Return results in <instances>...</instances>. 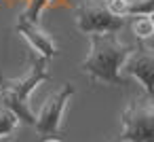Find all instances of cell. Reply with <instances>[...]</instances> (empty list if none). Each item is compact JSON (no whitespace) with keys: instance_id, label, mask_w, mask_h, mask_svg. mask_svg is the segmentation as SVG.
<instances>
[{"instance_id":"12","label":"cell","mask_w":154,"mask_h":142,"mask_svg":"<svg viewBox=\"0 0 154 142\" xmlns=\"http://www.w3.org/2000/svg\"><path fill=\"white\" fill-rule=\"evenodd\" d=\"M0 142H13L11 136H0Z\"/></svg>"},{"instance_id":"14","label":"cell","mask_w":154,"mask_h":142,"mask_svg":"<svg viewBox=\"0 0 154 142\" xmlns=\"http://www.w3.org/2000/svg\"><path fill=\"white\" fill-rule=\"evenodd\" d=\"M103 2H108V0H103Z\"/></svg>"},{"instance_id":"11","label":"cell","mask_w":154,"mask_h":142,"mask_svg":"<svg viewBox=\"0 0 154 142\" xmlns=\"http://www.w3.org/2000/svg\"><path fill=\"white\" fill-rule=\"evenodd\" d=\"M106 7L114 17H129V0H108Z\"/></svg>"},{"instance_id":"2","label":"cell","mask_w":154,"mask_h":142,"mask_svg":"<svg viewBox=\"0 0 154 142\" xmlns=\"http://www.w3.org/2000/svg\"><path fill=\"white\" fill-rule=\"evenodd\" d=\"M49 68L47 60H32L28 70L21 76L15 79H2L0 76V106L9 108L21 123L34 125V112L30 108V95L36 91V87L45 81H49Z\"/></svg>"},{"instance_id":"6","label":"cell","mask_w":154,"mask_h":142,"mask_svg":"<svg viewBox=\"0 0 154 142\" xmlns=\"http://www.w3.org/2000/svg\"><path fill=\"white\" fill-rule=\"evenodd\" d=\"M120 74H127L135 81H139L146 95H152V91H154V51H152V47L137 43V47L125 60Z\"/></svg>"},{"instance_id":"1","label":"cell","mask_w":154,"mask_h":142,"mask_svg":"<svg viewBox=\"0 0 154 142\" xmlns=\"http://www.w3.org/2000/svg\"><path fill=\"white\" fill-rule=\"evenodd\" d=\"M89 36V53L80 62V72L87 74L91 81L116 87L122 81L120 68L135 45L122 43L116 32H99L87 34Z\"/></svg>"},{"instance_id":"4","label":"cell","mask_w":154,"mask_h":142,"mask_svg":"<svg viewBox=\"0 0 154 142\" xmlns=\"http://www.w3.org/2000/svg\"><path fill=\"white\" fill-rule=\"evenodd\" d=\"M74 93H76V87L72 83H63L57 91H53L51 95H47V100L42 102V106L34 115V127H36L38 134H42V136H55L61 129L66 108H68V104H70V100H72Z\"/></svg>"},{"instance_id":"8","label":"cell","mask_w":154,"mask_h":142,"mask_svg":"<svg viewBox=\"0 0 154 142\" xmlns=\"http://www.w3.org/2000/svg\"><path fill=\"white\" fill-rule=\"evenodd\" d=\"M131 28H133V34L137 36V40H141V43L152 38V34H154V21L150 15H135Z\"/></svg>"},{"instance_id":"3","label":"cell","mask_w":154,"mask_h":142,"mask_svg":"<svg viewBox=\"0 0 154 142\" xmlns=\"http://www.w3.org/2000/svg\"><path fill=\"white\" fill-rule=\"evenodd\" d=\"M120 142H154L152 95L131 100L120 112Z\"/></svg>"},{"instance_id":"7","label":"cell","mask_w":154,"mask_h":142,"mask_svg":"<svg viewBox=\"0 0 154 142\" xmlns=\"http://www.w3.org/2000/svg\"><path fill=\"white\" fill-rule=\"evenodd\" d=\"M15 30L19 32V36L30 45V49H32L38 57H42V60H53V57L59 53L55 38H53L51 34H47L45 30H40L38 24H30V21H21V19H19V21L15 24Z\"/></svg>"},{"instance_id":"13","label":"cell","mask_w":154,"mask_h":142,"mask_svg":"<svg viewBox=\"0 0 154 142\" xmlns=\"http://www.w3.org/2000/svg\"><path fill=\"white\" fill-rule=\"evenodd\" d=\"M42 142H61V140H57V138H45Z\"/></svg>"},{"instance_id":"9","label":"cell","mask_w":154,"mask_h":142,"mask_svg":"<svg viewBox=\"0 0 154 142\" xmlns=\"http://www.w3.org/2000/svg\"><path fill=\"white\" fill-rule=\"evenodd\" d=\"M19 125H21V121L9 108L0 106V136H11Z\"/></svg>"},{"instance_id":"5","label":"cell","mask_w":154,"mask_h":142,"mask_svg":"<svg viewBox=\"0 0 154 142\" xmlns=\"http://www.w3.org/2000/svg\"><path fill=\"white\" fill-rule=\"evenodd\" d=\"M125 17H114L103 0H85L76 7V28L82 34L99 32H120L125 28Z\"/></svg>"},{"instance_id":"10","label":"cell","mask_w":154,"mask_h":142,"mask_svg":"<svg viewBox=\"0 0 154 142\" xmlns=\"http://www.w3.org/2000/svg\"><path fill=\"white\" fill-rule=\"evenodd\" d=\"M154 11V0H129V15H150Z\"/></svg>"}]
</instances>
